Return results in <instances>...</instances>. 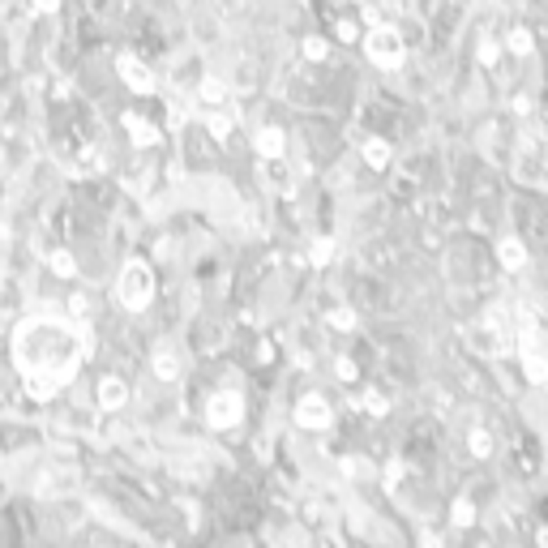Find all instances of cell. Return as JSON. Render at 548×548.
<instances>
[{"label": "cell", "mask_w": 548, "mask_h": 548, "mask_svg": "<svg viewBox=\"0 0 548 548\" xmlns=\"http://www.w3.org/2000/svg\"><path fill=\"white\" fill-rule=\"evenodd\" d=\"M154 373H159L163 382H171V377L180 373V364H176V356H171V352H159V356H154Z\"/></svg>", "instance_id": "cell-14"}, {"label": "cell", "mask_w": 548, "mask_h": 548, "mask_svg": "<svg viewBox=\"0 0 548 548\" xmlns=\"http://www.w3.org/2000/svg\"><path fill=\"white\" fill-rule=\"evenodd\" d=\"M540 544H544V548H548V532H540Z\"/></svg>", "instance_id": "cell-23"}, {"label": "cell", "mask_w": 548, "mask_h": 548, "mask_svg": "<svg viewBox=\"0 0 548 548\" xmlns=\"http://www.w3.org/2000/svg\"><path fill=\"white\" fill-rule=\"evenodd\" d=\"M296 424L300 429H330V403L322 394H304L296 407Z\"/></svg>", "instance_id": "cell-5"}, {"label": "cell", "mask_w": 548, "mask_h": 548, "mask_svg": "<svg viewBox=\"0 0 548 548\" xmlns=\"http://www.w3.org/2000/svg\"><path fill=\"white\" fill-rule=\"evenodd\" d=\"M454 523H459V527H472V523H476L472 502H454Z\"/></svg>", "instance_id": "cell-16"}, {"label": "cell", "mask_w": 548, "mask_h": 548, "mask_svg": "<svg viewBox=\"0 0 548 548\" xmlns=\"http://www.w3.org/2000/svg\"><path fill=\"white\" fill-rule=\"evenodd\" d=\"M364 163L382 171V167L390 163V141H382V137H373V141H364Z\"/></svg>", "instance_id": "cell-10"}, {"label": "cell", "mask_w": 548, "mask_h": 548, "mask_svg": "<svg viewBox=\"0 0 548 548\" xmlns=\"http://www.w3.org/2000/svg\"><path fill=\"white\" fill-rule=\"evenodd\" d=\"M506 47H510L514 56H532V47H536V39H532V30H527V26H514V30L506 34Z\"/></svg>", "instance_id": "cell-9"}, {"label": "cell", "mask_w": 548, "mask_h": 548, "mask_svg": "<svg viewBox=\"0 0 548 548\" xmlns=\"http://www.w3.org/2000/svg\"><path fill=\"white\" fill-rule=\"evenodd\" d=\"M304 56L309 60H326V39H304Z\"/></svg>", "instance_id": "cell-17"}, {"label": "cell", "mask_w": 548, "mask_h": 548, "mask_svg": "<svg viewBox=\"0 0 548 548\" xmlns=\"http://www.w3.org/2000/svg\"><path fill=\"white\" fill-rule=\"evenodd\" d=\"M34 4H39L43 13H51V9H56V0H34Z\"/></svg>", "instance_id": "cell-22"}, {"label": "cell", "mask_w": 548, "mask_h": 548, "mask_svg": "<svg viewBox=\"0 0 548 548\" xmlns=\"http://www.w3.org/2000/svg\"><path fill=\"white\" fill-rule=\"evenodd\" d=\"M124 120H129V133H133V141H137V146H154V141H159V133H154L141 116H124Z\"/></svg>", "instance_id": "cell-11"}, {"label": "cell", "mask_w": 548, "mask_h": 548, "mask_svg": "<svg viewBox=\"0 0 548 548\" xmlns=\"http://www.w3.org/2000/svg\"><path fill=\"white\" fill-rule=\"evenodd\" d=\"M240 416H244L240 394H231V390L210 394V403H206V424H210V429H236V424H240Z\"/></svg>", "instance_id": "cell-3"}, {"label": "cell", "mask_w": 548, "mask_h": 548, "mask_svg": "<svg viewBox=\"0 0 548 548\" xmlns=\"http://www.w3.org/2000/svg\"><path fill=\"white\" fill-rule=\"evenodd\" d=\"M210 133H214V137H227V133H231V120H227V116H210Z\"/></svg>", "instance_id": "cell-18"}, {"label": "cell", "mask_w": 548, "mask_h": 548, "mask_svg": "<svg viewBox=\"0 0 548 548\" xmlns=\"http://www.w3.org/2000/svg\"><path fill=\"white\" fill-rule=\"evenodd\" d=\"M253 146H257V154H261V159H283V146H287V137H283V129L266 124V129H257Z\"/></svg>", "instance_id": "cell-6"}, {"label": "cell", "mask_w": 548, "mask_h": 548, "mask_svg": "<svg viewBox=\"0 0 548 548\" xmlns=\"http://www.w3.org/2000/svg\"><path fill=\"white\" fill-rule=\"evenodd\" d=\"M364 56H369L377 69H399L403 56H407V43H403V34H399L394 26H373V30L364 34Z\"/></svg>", "instance_id": "cell-2"}, {"label": "cell", "mask_w": 548, "mask_h": 548, "mask_svg": "<svg viewBox=\"0 0 548 548\" xmlns=\"http://www.w3.org/2000/svg\"><path fill=\"white\" fill-rule=\"evenodd\" d=\"M497 261H502L506 270H523V266H527V249H523V240H502V244H497Z\"/></svg>", "instance_id": "cell-8"}, {"label": "cell", "mask_w": 548, "mask_h": 548, "mask_svg": "<svg viewBox=\"0 0 548 548\" xmlns=\"http://www.w3.org/2000/svg\"><path fill=\"white\" fill-rule=\"evenodd\" d=\"M330 253H334V244H330V240H317V249H313V261H317V266H326V261H330Z\"/></svg>", "instance_id": "cell-19"}, {"label": "cell", "mask_w": 548, "mask_h": 548, "mask_svg": "<svg viewBox=\"0 0 548 548\" xmlns=\"http://www.w3.org/2000/svg\"><path fill=\"white\" fill-rule=\"evenodd\" d=\"M334 373H339V382H356V364H352V360H339Z\"/></svg>", "instance_id": "cell-20"}, {"label": "cell", "mask_w": 548, "mask_h": 548, "mask_svg": "<svg viewBox=\"0 0 548 548\" xmlns=\"http://www.w3.org/2000/svg\"><path fill=\"white\" fill-rule=\"evenodd\" d=\"M480 60H484V64H497V43L484 39V43H480Z\"/></svg>", "instance_id": "cell-21"}, {"label": "cell", "mask_w": 548, "mask_h": 548, "mask_svg": "<svg viewBox=\"0 0 548 548\" xmlns=\"http://www.w3.org/2000/svg\"><path fill=\"white\" fill-rule=\"evenodd\" d=\"M197 94H201V103H223L227 99V86L219 77H201V90Z\"/></svg>", "instance_id": "cell-12"}, {"label": "cell", "mask_w": 548, "mask_h": 548, "mask_svg": "<svg viewBox=\"0 0 548 548\" xmlns=\"http://www.w3.org/2000/svg\"><path fill=\"white\" fill-rule=\"evenodd\" d=\"M116 73L124 77V86H129L133 94H150V90H154V73H150V64L137 60L133 51H120V56H116Z\"/></svg>", "instance_id": "cell-4"}, {"label": "cell", "mask_w": 548, "mask_h": 548, "mask_svg": "<svg viewBox=\"0 0 548 548\" xmlns=\"http://www.w3.org/2000/svg\"><path fill=\"white\" fill-rule=\"evenodd\" d=\"M467 446H472V454H476V459H489V454H493V437H489L484 429H472Z\"/></svg>", "instance_id": "cell-13"}, {"label": "cell", "mask_w": 548, "mask_h": 548, "mask_svg": "<svg viewBox=\"0 0 548 548\" xmlns=\"http://www.w3.org/2000/svg\"><path fill=\"white\" fill-rule=\"evenodd\" d=\"M330 326H334V330H356V313H352V309H334V313H330Z\"/></svg>", "instance_id": "cell-15"}, {"label": "cell", "mask_w": 548, "mask_h": 548, "mask_svg": "<svg viewBox=\"0 0 548 548\" xmlns=\"http://www.w3.org/2000/svg\"><path fill=\"white\" fill-rule=\"evenodd\" d=\"M124 399H129V386H124L120 377H103V382H99V407L116 412V407H124Z\"/></svg>", "instance_id": "cell-7"}, {"label": "cell", "mask_w": 548, "mask_h": 548, "mask_svg": "<svg viewBox=\"0 0 548 548\" xmlns=\"http://www.w3.org/2000/svg\"><path fill=\"white\" fill-rule=\"evenodd\" d=\"M116 292H120V304L124 309H146L150 300H154V270L146 266V261H129L124 270H120V283H116Z\"/></svg>", "instance_id": "cell-1"}]
</instances>
